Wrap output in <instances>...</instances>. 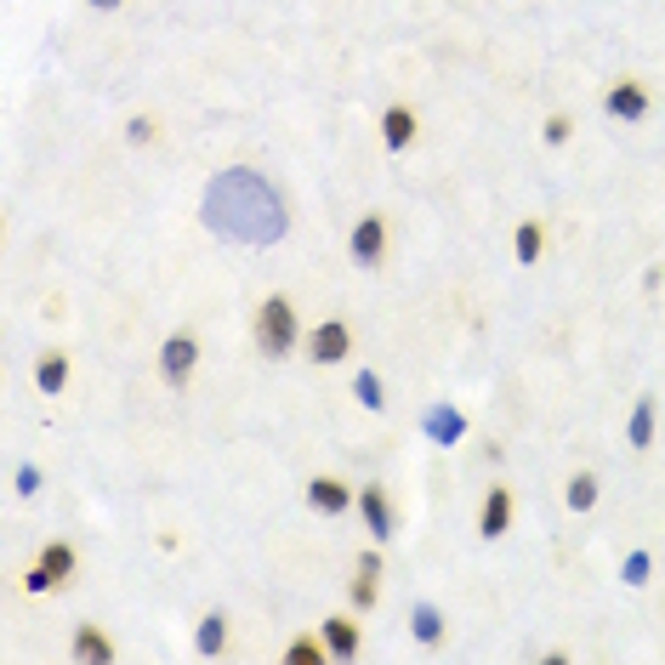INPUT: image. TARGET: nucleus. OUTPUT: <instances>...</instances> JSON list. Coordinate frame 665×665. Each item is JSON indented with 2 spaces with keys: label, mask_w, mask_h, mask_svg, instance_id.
Returning <instances> with one entry per match:
<instances>
[{
  "label": "nucleus",
  "mask_w": 665,
  "mask_h": 665,
  "mask_svg": "<svg viewBox=\"0 0 665 665\" xmlns=\"http://www.w3.org/2000/svg\"><path fill=\"white\" fill-rule=\"evenodd\" d=\"M35 387H41L46 398H57L63 387H69V353H41V364H35Z\"/></svg>",
  "instance_id": "nucleus-15"
},
{
  "label": "nucleus",
  "mask_w": 665,
  "mask_h": 665,
  "mask_svg": "<svg viewBox=\"0 0 665 665\" xmlns=\"http://www.w3.org/2000/svg\"><path fill=\"white\" fill-rule=\"evenodd\" d=\"M353 398H358L364 410H381V404H387V398H381V376H376V370H358V376H353Z\"/></svg>",
  "instance_id": "nucleus-21"
},
{
  "label": "nucleus",
  "mask_w": 665,
  "mask_h": 665,
  "mask_svg": "<svg viewBox=\"0 0 665 665\" xmlns=\"http://www.w3.org/2000/svg\"><path fill=\"white\" fill-rule=\"evenodd\" d=\"M75 660H97V665H109V660H114V643H109L97 625H80V631H75Z\"/></svg>",
  "instance_id": "nucleus-19"
},
{
  "label": "nucleus",
  "mask_w": 665,
  "mask_h": 665,
  "mask_svg": "<svg viewBox=\"0 0 665 665\" xmlns=\"http://www.w3.org/2000/svg\"><path fill=\"white\" fill-rule=\"evenodd\" d=\"M347 597H353V609H358V614H370V609H376V575H364V569H358L353 586H347Z\"/></svg>",
  "instance_id": "nucleus-23"
},
{
  "label": "nucleus",
  "mask_w": 665,
  "mask_h": 665,
  "mask_svg": "<svg viewBox=\"0 0 665 665\" xmlns=\"http://www.w3.org/2000/svg\"><path fill=\"white\" fill-rule=\"evenodd\" d=\"M410 631H415V643H421V649H439V643H444V614H439V603H415Z\"/></svg>",
  "instance_id": "nucleus-17"
},
{
  "label": "nucleus",
  "mask_w": 665,
  "mask_h": 665,
  "mask_svg": "<svg viewBox=\"0 0 665 665\" xmlns=\"http://www.w3.org/2000/svg\"><path fill=\"white\" fill-rule=\"evenodd\" d=\"M35 569H41V575L52 580V591H57L63 580L75 575V546H69V541H52V546L41 552V563H35Z\"/></svg>",
  "instance_id": "nucleus-14"
},
{
  "label": "nucleus",
  "mask_w": 665,
  "mask_h": 665,
  "mask_svg": "<svg viewBox=\"0 0 665 665\" xmlns=\"http://www.w3.org/2000/svg\"><path fill=\"white\" fill-rule=\"evenodd\" d=\"M347 251L358 268H381V256H387V217L381 211H364L353 222V234H347Z\"/></svg>",
  "instance_id": "nucleus-3"
},
{
  "label": "nucleus",
  "mask_w": 665,
  "mask_h": 665,
  "mask_svg": "<svg viewBox=\"0 0 665 665\" xmlns=\"http://www.w3.org/2000/svg\"><path fill=\"white\" fill-rule=\"evenodd\" d=\"M415 131H421V120H415L410 103H392V109L381 114V143H387L392 154H404V148L415 143Z\"/></svg>",
  "instance_id": "nucleus-10"
},
{
  "label": "nucleus",
  "mask_w": 665,
  "mask_h": 665,
  "mask_svg": "<svg viewBox=\"0 0 665 665\" xmlns=\"http://www.w3.org/2000/svg\"><path fill=\"white\" fill-rule=\"evenodd\" d=\"M206 228L222 240H240V245H274L285 240V199L274 193V182L251 171V165H234V171L211 177L206 188Z\"/></svg>",
  "instance_id": "nucleus-1"
},
{
  "label": "nucleus",
  "mask_w": 665,
  "mask_h": 665,
  "mask_svg": "<svg viewBox=\"0 0 665 665\" xmlns=\"http://www.w3.org/2000/svg\"><path fill=\"white\" fill-rule=\"evenodd\" d=\"M541 251H546V228H541L535 217L518 222V234H512V256H518V268H535Z\"/></svg>",
  "instance_id": "nucleus-13"
},
{
  "label": "nucleus",
  "mask_w": 665,
  "mask_h": 665,
  "mask_svg": "<svg viewBox=\"0 0 665 665\" xmlns=\"http://www.w3.org/2000/svg\"><path fill=\"white\" fill-rule=\"evenodd\" d=\"M597 495H603V484H597V473H575L569 489H563V501H569V512H591Z\"/></svg>",
  "instance_id": "nucleus-20"
},
{
  "label": "nucleus",
  "mask_w": 665,
  "mask_h": 665,
  "mask_svg": "<svg viewBox=\"0 0 665 665\" xmlns=\"http://www.w3.org/2000/svg\"><path fill=\"white\" fill-rule=\"evenodd\" d=\"M91 7H97V12H114V7H120V0H91Z\"/></svg>",
  "instance_id": "nucleus-28"
},
{
  "label": "nucleus",
  "mask_w": 665,
  "mask_h": 665,
  "mask_svg": "<svg viewBox=\"0 0 665 665\" xmlns=\"http://www.w3.org/2000/svg\"><path fill=\"white\" fill-rule=\"evenodd\" d=\"M308 507H313V512H324V518H342V512H353V507H358V489H353V484H342V478H330V473H319V478L308 484Z\"/></svg>",
  "instance_id": "nucleus-8"
},
{
  "label": "nucleus",
  "mask_w": 665,
  "mask_h": 665,
  "mask_svg": "<svg viewBox=\"0 0 665 665\" xmlns=\"http://www.w3.org/2000/svg\"><path fill=\"white\" fill-rule=\"evenodd\" d=\"M620 575H625L631 586H643V580H649V552H631V557H625V569H620Z\"/></svg>",
  "instance_id": "nucleus-27"
},
{
  "label": "nucleus",
  "mask_w": 665,
  "mask_h": 665,
  "mask_svg": "<svg viewBox=\"0 0 665 665\" xmlns=\"http://www.w3.org/2000/svg\"><path fill=\"white\" fill-rule=\"evenodd\" d=\"M541 137H546V148H563V143L575 137V120H569V114H552V120L541 125Z\"/></svg>",
  "instance_id": "nucleus-24"
},
{
  "label": "nucleus",
  "mask_w": 665,
  "mask_h": 665,
  "mask_svg": "<svg viewBox=\"0 0 665 665\" xmlns=\"http://www.w3.org/2000/svg\"><path fill=\"white\" fill-rule=\"evenodd\" d=\"M193 364H199V342H193V330H171V336L159 342V376L171 381V387H188Z\"/></svg>",
  "instance_id": "nucleus-4"
},
{
  "label": "nucleus",
  "mask_w": 665,
  "mask_h": 665,
  "mask_svg": "<svg viewBox=\"0 0 665 665\" xmlns=\"http://www.w3.org/2000/svg\"><path fill=\"white\" fill-rule=\"evenodd\" d=\"M12 489L23 495V501H29V495H41V467H35V461H23V467L12 473Z\"/></svg>",
  "instance_id": "nucleus-25"
},
{
  "label": "nucleus",
  "mask_w": 665,
  "mask_h": 665,
  "mask_svg": "<svg viewBox=\"0 0 665 665\" xmlns=\"http://www.w3.org/2000/svg\"><path fill=\"white\" fill-rule=\"evenodd\" d=\"M625 439H631V450H649L654 444V398H638V404H631Z\"/></svg>",
  "instance_id": "nucleus-18"
},
{
  "label": "nucleus",
  "mask_w": 665,
  "mask_h": 665,
  "mask_svg": "<svg viewBox=\"0 0 665 665\" xmlns=\"http://www.w3.org/2000/svg\"><path fill=\"white\" fill-rule=\"evenodd\" d=\"M649 109H654V97H649V86H643V80H614V86L603 91V114H609V120H620V125L649 120Z\"/></svg>",
  "instance_id": "nucleus-5"
},
{
  "label": "nucleus",
  "mask_w": 665,
  "mask_h": 665,
  "mask_svg": "<svg viewBox=\"0 0 665 665\" xmlns=\"http://www.w3.org/2000/svg\"><path fill=\"white\" fill-rule=\"evenodd\" d=\"M193 649L206 654V660H217V654L228 649V614H222V609H211L206 620H199V631H193Z\"/></svg>",
  "instance_id": "nucleus-16"
},
{
  "label": "nucleus",
  "mask_w": 665,
  "mask_h": 665,
  "mask_svg": "<svg viewBox=\"0 0 665 665\" xmlns=\"http://www.w3.org/2000/svg\"><path fill=\"white\" fill-rule=\"evenodd\" d=\"M154 131H159V125H154L148 114H131V120H125V143L143 148V143H154Z\"/></svg>",
  "instance_id": "nucleus-26"
},
{
  "label": "nucleus",
  "mask_w": 665,
  "mask_h": 665,
  "mask_svg": "<svg viewBox=\"0 0 665 665\" xmlns=\"http://www.w3.org/2000/svg\"><path fill=\"white\" fill-rule=\"evenodd\" d=\"M319 638H324L330 660H353V654H358V620H353V614H330V620L319 625Z\"/></svg>",
  "instance_id": "nucleus-12"
},
{
  "label": "nucleus",
  "mask_w": 665,
  "mask_h": 665,
  "mask_svg": "<svg viewBox=\"0 0 665 665\" xmlns=\"http://www.w3.org/2000/svg\"><path fill=\"white\" fill-rule=\"evenodd\" d=\"M421 426H426V439H432V444H444V450L467 439V415L450 410V404H432V410L421 415Z\"/></svg>",
  "instance_id": "nucleus-11"
},
{
  "label": "nucleus",
  "mask_w": 665,
  "mask_h": 665,
  "mask_svg": "<svg viewBox=\"0 0 665 665\" xmlns=\"http://www.w3.org/2000/svg\"><path fill=\"white\" fill-rule=\"evenodd\" d=\"M353 353V324L347 319H324L308 330V358L313 364H342Z\"/></svg>",
  "instance_id": "nucleus-6"
},
{
  "label": "nucleus",
  "mask_w": 665,
  "mask_h": 665,
  "mask_svg": "<svg viewBox=\"0 0 665 665\" xmlns=\"http://www.w3.org/2000/svg\"><path fill=\"white\" fill-rule=\"evenodd\" d=\"M358 518H364V529H370V541H376V546L392 541L398 518H392V501H387V489H381V484H364V489H358Z\"/></svg>",
  "instance_id": "nucleus-7"
},
{
  "label": "nucleus",
  "mask_w": 665,
  "mask_h": 665,
  "mask_svg": "<svg viewBox=\"0 0 665 665\" xmlns=\"http://www.w3.org/2000/svg\"><path fill=\"white\" fill-rule=\"evenodd\" d=\"M296 342H302V324H296L290 296H268V302L256 308V347L268 358H290Z\"/></svg>",
  "instance_id": "nucleus-2"
},
{
  "label": "nucleus",
  "mask_w": 665,
  "mask_h": 665,
  "mask_svg": "<svg viewBox=\"0 0 665 665\" xmlns=\"http://www.w3.org/2000/svg\"><path fill=\"white\" fill-rule=\"evenodd\" d=\"M285 660H290V665H324L330 649H324V638H319V643H313V638H296V643L285 649Z\"/></svg>",
  "instance_id": "nucleus-22"
},
{
  "label": "nucleus",
  "mask_w": 665,
  "mask_h": 665,
  "mask_svg": "<svg viewBox=\"0 0 665 665\" xmlns=\"http://www.w3.org/2000/svg\"><path fill=\"white\" fill-rule=\"evenodd\" d=\"M512 512H518L512 489H507V484H495V489L484 495V507H478V535H484V541H501L507 529H512Z\"/></svg>",
  "instance_id": "nucleus-9"
}]
</instances>
